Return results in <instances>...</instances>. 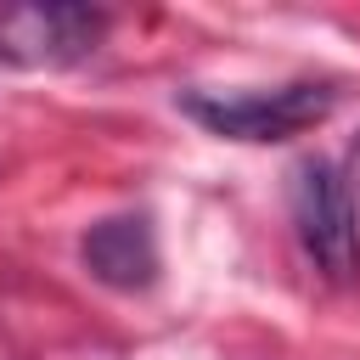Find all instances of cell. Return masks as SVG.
I'll use <instances>...</instances> for the list:
<instances>
[{
  "label": "cell",
  "instance_id": "obj_1",
  "mask_svg": "<svg viewBox=\"0 0 360 360\" xmlns=\"http://www.w3.org/2000/svg\"><path fill=\"white\" fill-rule=\"evenodd\" d=\"M332 84L298 79V84H276V90H180L174 107L202 124L208 135L225 141H248V146H270V141H292L304 129H315L332 112Z\"/></svg>",
  "mask_w": 360,
  "mask_h": 360
},
{
  "label": "cell",
  "instance_id": "obj_2",
  "mask_svg": "<svg viewBox=\"0 0 360 360\" xmlns=\"http://www.w3.org/2000/svg\"><path fill=\"white\" fill-rule=\"evenodd\" d=\"M287 197H292V231L309 264L326 281H354L360 276V214H354V191L343 186V174L326 158H304L292 169Z\"/></svg>",
  "mask_w": 360,
  "mask_h": 360
},
{
  "label": "cell",
  "instance_id": "obj_3",
  "mask_svg": "<svg viewBox=\"0 0 360 360\" xmlns=\"http://www.w3.org/2000/svg\"><path fill=\"white\" fill-rule=\"evenodd\" d=\"M107 39V11L79 0H22L0 6V62L6 68H79Z\"/></svg>",
  "mask_w": 360,
  "mask_h": 360
},
{
  "label": "cell",
  "instance_id": "obj_4",
  "mask_svg": "<svg viewBox=\"0 0 360 360\" xmlns=\"http://www.w3.org/2000/svg\"><path fill=\"white\" fill-rule=\"evenodd\" d=\"M79 259L84 270L112 287V292H146L158 281V236H152V219L146 214H112V219H96L79 242Z\"/></svg>",
  "mask_w": 360,
  "mask_h": 360
},
{
  "label": "cell",
  "instance_id": "obj_5",
  "mask_svg": "<svg viewBox=\"0 0 360 360\" xmlns=\"http://www.w3.org/2000/svg\"><path fill=\"white\" fill-rule=\"evenodd\" d=\"M343 186H349V191L360 186V135H354V146H349V180H343Z\"/></svg>",
  "mask_w": 360,
  "mask_h": 360
}]
</instances>
